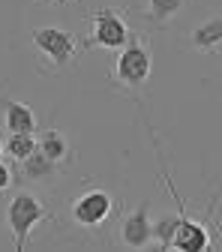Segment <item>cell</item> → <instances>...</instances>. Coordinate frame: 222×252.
Listing matches in <instances>:
<instances>
[{
    "instance_id": "obj_4",
    "label": "cell",
    "mask_w": 222,
    "mask_h": 252,
    "mask_svg": "<svg viewBox=\"0 0 222 252\" xmlns=\"http://www.w3.org/2000/svg\"><path fill=\"white\" fill-rule=\"evenodd\" d=\"M111 213H114V198H111V192H105V189H87V192H81L69 207L72 222L81 225V228L105 225L111 219Z\"/></svg>"
},
{
    "instance_id": "obj_2",
    "label": "cell",
    "mask_w": 222,
    "mask_h": 252,
    "mask_svg": "<svg viewBox=\"0 0 222 252\" xmlns=\"http://www.w3.org/2000/svg\"><path fill=\"white\" fill-rule=\"evenodd\" d=\"M153 72V54H150V45L147 39L141 36H132L126 42L117 57H114V78L123 84V87H141Z\"/></svg>"
},
{
    "instance_id": "obj_5",
    "label": "cell",
    "mask_w": 222,
    "mask_h": 252,
    "mask_svg": "<svg viewBox=\"0 0 222 252\" xmlns=\"http://www.w3.org/2000/svg\"><path fill=\"white\" fill-rule=\"evenodd\" d=\"M30 39H33V45L54 63V66H66L75 57V48H78V39L63 27H33L30 30Z\"/></svg>"
},
{
    "instance_id": "obj_8",
    "label": "cell",
    "mask_w": 222,
    "mask_h": 252,
    "mask_svg": "<svg viewBox=\"0 0 222 252\" xmlns=\"http://www.w3.org/2000/svg\"><path fill=\"white\" fill-rule=\"evenodd\" d=\"M0 105H3V126L9 132H36V114L30 105L6 96H0Z\"/></svg>"
},
{
    "instance_id": "obj_10",
    "label": "cell",
    "mask_w": 222,
    "mask_h": 252,
    "mask_svg": "<svg viewBox=\"0 0 222 252\" xmlns=\"http://www.w3.org/2000/svg\"><path fill=\"white\" fill-rule=\"evenodd\" d=\"M189 45L195 51H216L222 48V15L204 18L192 33H189Z\"/></svg>"
},
{
    "instance_id": "obj_11",
    "label": "cell",
    "mask_w": 222,
    "mask_h": 252,
    "mask_svg": "<svg viewBox=\"0 0 222 252\" xmlns=\"http://www.w3.org/2000/svg\"><path fill=\"white\" fill-rule=\"evenodd\" d=\"M3 147H6V156H12L15 162H24L33 150H39V138L36 132H9Z\"/></svg>"
},
{
    "instance_id": "obj_3",
    "label": "cell",
    "mask_w": 222,
    "mask_h": 252,
    "mask_svg": "<svg viewBox=\"0 0 222 252\" xmlns=\"http://www.w3.org/2000/svg\"><path fill=\"white\" fill-rule=\"evenodd\" d=\"M129 39H132V30L117 9L93 12V18H90V45L105 48V51H120Z\"/></svg>"
},
{
    "instance_id": "obj_16",
    "label": "cell",
    "mask_w": 222,
    "mask_h": 252,
    "mask_svg": "<svg viewBox=\"0 0 222 252\" xmlns=\"http://www.w3.org/2000/svg\"><path fill=\"white\" fill-rule=\"evenodd\" d=\"M3 153H6V147H3V141H0V159H3Z\"/></svg>"
},
{
    "instance_id": "obj_12",
    "label": "cell",
    "mask_w": 222,
    "mask_h": 252,
    "mask_svg": "<svg viewBox=\"0 0 222 252\" xmlns=\"http://www.w3.org/2000/svg\"><path fill=\"white\" fill-rule=\"evenodd\" d=\"M186 6V0H144V15L153 24H168L171 18H177Z\"/></svg>"
},
{
    "instance_id": "obj_1",
    "label": "cell",
    "mask_w": 222,
    "mask_h": 252,
    "mask_svg": "<svg viewBox=\"0 0 222 252\" xmlns=\"http://www.w3.org/2000/svg\"><path fill=\"white\" fill-rule=\"evenodd\" d=\"M48 207L39 201V195L27 192V189H21V192H15L6 204V225L15 237V246L24 249L27 240H30V231H33L42 219H48Z\"/></svg>"
},
{
    "instance_id": "obj_6",
    "label": "cell",
    "mask_w": 222,
    "mask_h": 252,
    "mask_svg": "<svg viewBox=\"0 0 222 252\" xmlns=\"http://www.w3.org/2000/svg\"><path fill=\"white\" fill-rule=\"evenodd\" d=\"M153 237V219H150V204H138L129 216L120 222V243L129 249H144Z\"/></svg>"
},
{
    "instance_id": "obj_7",
    "label": "cell",
    "mask_w": 222,
    "mask_h": 252,
    "mask_svg": "<svg viewBox=\"0 0 222 252\" xmlns=\"http://www.w3.org/2000/svg\"><path fill=\"white\" fill-rule=\"evenodd\" d=\"M171 249H186V252L210 249V231H207V225L198 222V219H189L186 213H180V222H177Z\"/></svg>"
},
{
    "instance_id": "obj_14",
    "label": "cell",
    "mask_w": 222,
    "mask_h": 252,
    "mask_svg": "<svg viewBox=\"0 0 222 252\" xmlns=\"http://www.w3.org/2000/svg\"><path fill=\"white\" fill-rule=\"evenodd\" d=\"M180 213L153 219V237H156V243H159L162 249H171V240H174V231H177V222H180Z\"/></svg>"
},
{
    "instance_id": "obj_13",
    "label": "cell",
    "mask_w": 222,
    "mask_h": 252,
    "mask_svg": "<svg viewBox=\"0 0 222 252\" xmlns=\"http://www.w3.org/2000/svg\"><path fill=\"white\" fill-rule=\"evenodd\" d=\"M39 150H42L45 156H51L54 162H66V159H69V141L63 138L57 129H45V132L39 135Z\"/></svg>"
},
{
    "instance_id": "obj_15",
    "label": "cell",
    "mask_w": 222,
    "mask_h": 252,
    "mask_svg": "<svg viewBox=\"0 0 222 252\" xmlns=\"http://www.w3.org/2000/svg\"><path fill=\"white\" fill-rule=\"evenodd\" d=\"M12 180H15V174H12V168L0 159V192H3V189H9L12 186Z\"/></svg>"
},
{
    "instance_id": "obj_9",
    "label": "cell",
    "mask_w": 222,
    "mask_h": 252,
    "mask_svg": "<svg viewBox=\"0 0 222 252\" xmlns=\"http://www.w3.org/2000/svg\"><path fill=\"white\" fill-rule=\"evenodd\" d=\"M18 165H21V177H24L27 183H51V180L57 177V171H60V168H57L60 162H54L51 156H45L42 150H33V153H30L24 162H18Z\"/></svg>"
}]
</instances>
